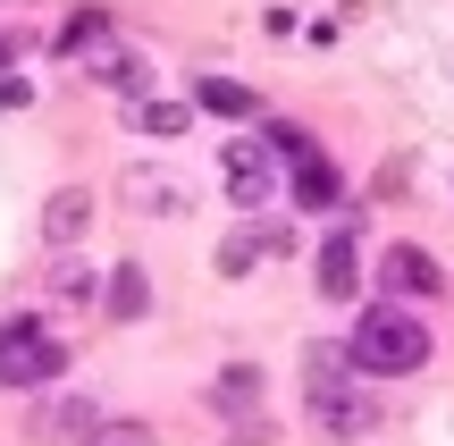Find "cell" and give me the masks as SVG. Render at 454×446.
<instances>
[{
	"instance_id": "obj_1",
	"label": "cell",
	"mask_w": 454,
	"mask_h": 446,
	"mask_svg": "<svg viewBox=\"0 0 454 446\" xmlns=\"http://www.w3.org/2000/svg\"><path fill=\"white\" fill-rule=\"evenodd\" d=\"M345 371H354L345 354L311 346V363H303V413H311V430H320V438L354 446V438H371V430H379V396H362Z\"/></svg>"
},
{
	"instance_id": "obj_2",
	"label": "cell",
	"mask_w": 454,
	"mask_h": 446,
	"mask_svg": "<svg viewBox=\"0 0 454 446\" xmlns=\"http://www.w3.org/2000/svg\"><path fill=\"white\" fill-rule=\"evenodd\" d=\"M345 363H354L362 379H404V371L429 363V329L404 303H371V312L345 329Z\"/></svg>"
},
{
	"instance_id": "obj_3",
	"label": "cell",
	"mask_w": 454,
	"mask_h": 446,
	"mask_svg": "<svg viewBox=\"0 0 454 446\" xmlns=\"http://www.w3.org/2000/svg\"><path fill=\"white\" fill-rule=\"evenodd\" d=\"M67 371V346L43 329V320H0V387H51Z\"/></svg>"
},
{
	"instance_id": "obj_4",
	"label": "cell",
	"mask_w": 454,
	"mask_h": 446,
	"mask_svg": "<svg viewBox=\"0 0 454 446\" xmlns=\"http://www.w3.org/2000/svg\"><path fill=\"white\" fill-rule=\"evenodd\" d=\"M219 168H227V202H236V211H261V202L278 194V152L270 144H227Z\"/></svg>"
},
{
	"instance_id": "obj_5",
	"label": "cell",
	"mask_w": 454,
	"mask_h": 446,
	"mask_svg": "<svg viewBox=\"0 0 454 446\" xmlns=\"http://www.w3.org/2000/svg\"><path fill=\"white\" fill-rule=\"evenodd\" d=\"M211 413L227 421V430L261 438V371H253V363H227L219 379H211Z\"/></svg>"
},
{
	"instance_id": "obj_6",
	"label": "cell",
	"mask_w": 454,
	"mask_h": 446,
	"mask_svg": "<svg viewBox=\"0 0 454 446\" xmlns=\"http://www.w3.org/2000/svg\"><path fill=\"white\" fill-rule=\"evenodd\" d=\"M354 286H362V236L337 228V236L320 245V295H328V303H354Z\"/></svg>"
},
{
	"instance_id": "obj_7",
	"label": "cell",
	"mask_w": 454,
	"mask_h": 446,
	"mask_svg": "<svg viewBox=\"0 0 454 446\" xmlns=\"http://www.w3.org/2000/svg\"><path fill=\"white\" fill-rule=\"evenodd\" d=\"M379 286L387 295H438V262L421 245H395V253H379Z\"/></svg>"
},
{
	"instance_id": "obj_8",
	"label": "cell",
	"mask_w": 454,
	"mask_h": 446,
	"mask_svg": "<svg viewBox=\"0 0 454 446\" xmlns=\"http://www.w3.org/2000/svg\"><path fill=\"white\" fill-rule=\"evenodd\" d=\"M101 413H110L101 396H51V404H34V438H84Z\"/></svg>"
},
{
	"instance_id": "obj_9",
	"label": "cell",
	"mask_w": 454,
	"mask_h": 446,
	"mask_svg": "<svg viewBox=\"0 0 454 446\" xmlns=\"http://www.w3.org/2000/svg\"><path fill=\"white\" fill-rule=\"evenodd\" d=\"M76 67H84L93 84H118V93H135V84H144V59H135V51H118L110 34H101V43H84Z\"/></svg>"
},
{
	"instance_id": "obj_10",
	"label": "cell",
	"mask_w": 454,
	"mask_h": 446,
	"mask_svg": "<svg viewBox=\"0 0 454 446\" xmlns=\"http://www.w3.org/2000/svg\"><path fill=\"white\" fill-rule=\"evenodd\" d=\"M84 228H93V194H84V185H59V194L43 202V236H51L59 253H67V245H76Z\"/></svg>"
},
{
	"instance_id": "obj_11",
	"label": "cell",
	"mask_w": 454,
	"mask_h": 446,
	"mask_svg": "<svg viewBox=\"0 0 454 446\" xmlns=\"http://www.w3.org/2000/svg\"><path fill=\"white\" fill-rule=\"evenodd\" d=\"M294 202H303V211H337V202H345V177L320 160V152H303V160H294Z\"/></svg>"
},
{
	"instance_id": "obj_12",
	"label": "cell",
	"mask_w": 454,
	"mask_h": 446,
	"mask_svg": "<svg viewBox=\"0 0 454 446\" xmlns=\"http://www.w3.org/2000/svg\"><path fill=\"white\" fill-rule=\"evenodd\" d=\"M194 110H211V118H261V93L236 84V76H202L194 84Z\"/></svg>"
},
{
	"instance_id": "obj_13",
	"label": "cell",
	"mask_w": 454,
	"mask_h": 446,
	"mask_svg": "<svg viewBox=\"0 0 454 446\" xmlns=\"http://www.w3.org/2000/svg\"><path fill=\"white\" fill-rule=\"evenodd\" d=\"M278 245H286L278 228H244V236H227V245H219V270H227V278H244V270H261V253H278Z\"/></svg>"
},
{
	"instance_id": "obj_14",
	"label": "cell",
	"mask_w": 454,
	"mask_h": 446,
	"mask_svg": "<svg viewBox=\"0 0 454 446\" xmlns=\"http://www.w3.org/2000/svg\"><path fill=\"white\" fill-rule=\"evenodd\" d=\"M101 303H110V320H144V303H152L144 270H135V262H118V278H110V295H101Z\"/></svg>"
},
{
	"instance_id": "obj_15",
	"label": "cell",
	"mask_w": 454,
	"mask_h": 446,
	"mask_svg": "<svg viewBox=\"0 0 454 446\" xmlns=\"http://www.w3.org/2000/svg\"><path fill=\"white\" fill-rule=\"evenodd\" d=\"M51 295H59V303H93L101 295L93 262H51Z\"/></svg>"
},
{
	"instance_id": "obj_16",
	"label": "cell",
	"mask_w": 454,
	"mask_h": 446,
	"mask_svg": "<svg viewBox=\"0 0 454 446\" xmlns=\"http://www.w3.org/2000/svg\"><path fill=\"white\" fill-rule=\"evenodd\" d=\"M76 446H152V421H118V413H101Z\"/></svg>"
},
{
	"instance_id": "obj_17",
	"label": "cell",
	"mask_w": 454,
	"mask_h": 446,
	"mask_svg": "<svg viewBox=\"0 0 454 446\" xmlns=\"http://www.w3.org/2000/svg\"><path fill=\"white\" fill-rule=\"evenodd\" d=\"M135 127H144V135H185L194 118H185V101H144V110H135Z\"/></svg>"
},
{
	"instance_id": "obj_18",
	"label": "cell",
	"mask_w": 454,
	"mask_h": 446,
	"mask_svg": "<svg viewBox=\"0 0 454 446\" xmlns=\"http://www.w3.org/2000/svg\"><path fill=\"white\" fill-rule=\"evenodd\" d=\"M127 194H135V211H177V185L168 177H127Z\"/></svg>"
},
{
	"instance_id": "obj_19",
	"label": "cell",
	"mask_w": 454,
	"mask_h": 446,
	"mask_svg": "<svg viewBox=\"0 0 454 446\" xmlns=\"http://www.w3.org/2000/svg\"><path fill=\"white\" fill-rule=\"evenodd\" d=\"M101 34H110V26H101V9H84V17H67V26H59V51L76 59V51H84V43H101Z\"/></svg>"
},
{
	"instance_id": "obj_20",
	"label": "cell",
	"mask_w": 454,
	"mask_h": 446,
	"mask_svg": "<svg viewBox=\"0 0 454 446\" xmlns=\"http://www.w3.org/2000/svg\"><path fill=\"white\" fill-rule=\"evenodd\" d=\"M261 144H270V152H278V160H303V152H311V135H303V127H286V118H278V127H270V135H261Z\"/></svg>"
},
{
	"instance_id": "obj_21",
	"label": "cell",
	"mask_w": 454,
	"mask_h": 446,
	"mask_svg": "<svg viewBox=\"0 0 454 446\" xmlns=\"http://www.w3.org/2000/svg\"><path fill=\"white\" fill-rule=\"evenodd\" d=\"M0 110H26V84L17 76H0Z\"/></svg>"
},
{
	"instance_id": "obj_22",
	"label": "cell",
	"mask_w": 454,
	"mask_h": 446,
	"mask_svg": "<svg viewBox=\"0 0 454 446\" xmlns=\"http://www.w3.org/2000/svg\"><path fill=\"white\" fill-rule=\"evenodd\" d=\"M9 59H17V43H9V34H0V67H9Z\"/></svg>"
}]
</instances>
